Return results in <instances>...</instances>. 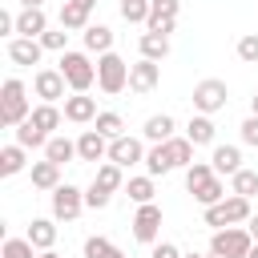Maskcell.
Instances as JSON below:
<instances>
[{"instance_id":"obj_3","label":"cell","mask_w":258,"mask_h":258,"mask_svg":"<svg viewBox=\"0 0 258 258\" xmlns=\"http://www.w3.org/2000/svg\"><path fill=\"white\" fill-rule=\"evenodd\" d=\"M93 52H77V48H64L60 52V73H64V81H69V89L73 93H89L93 85H97V64L89 60Z\"/></svg>"},{"instance_id":"obj_21","label":"cell","mask_w":258,"mask_h":258,"mask_svg":"<svg viewBox=\"0 0 258 258\" xmlns=\"http://www.w3.org/2000/svg\"><path fill=\"white\" fill-rule=\"evenodd\" d=\"M210 161H214V169H218L222 177H234V173L242 169V149H238V145H214Z\"/></svg>"},{"instance_id":"obj_49","label":"cell","mask_w":258,"mask_h":258,"mask_svg":"<svg viewBox=\"0 0 258 258\" xmlns=\"http://www.w3.org/2000/svg\"><path fill=\"white\" fill-rule=\"evenodd\" d=\"M250 113H254V117H258V93H254V97H250Z\"/></svg>"},{"instance_id":"obj_19","label":"cell","mask_w":258,"mask_h":258,"mask_svg":"<svg viewBox=\"0 0 258 258\" xmlns=\"http://www.w3.org/2000/svg\"><path fill=\"white\" fill-rule=\"evenodd\" d=\"M173 129H177V121H173L169 113H153V117L145 121L141 137H145L149 145H161V141H169V137H173Z\"/></svg>"},{"instance_id":"obj_34","label":"cell","mask_w":258,"mask_h":258,"mask_svg":"<svg viewBox=\"0 0 258 258\" xmlns=\"http://www.w3.org/2000/svg\"><path fill=\"white\" fill-rule=\"evenodd\" d=\"M85 258H125V250H117L109 238L93 234V238H85Z\"/></svg>"},{"instance_id":"obj_1","label":"cell","mask_w":258,"mask_h":258,"mask_svg":"<svg viewBox=\"0 0 258 258\" xmlns=\"http://www.w3.org/2000/svg\"><path fill=\"white\" fill-rule=\"evenodd\" d=\"M28 113H32V105H28L24 81H20V77H8V81L0 85V125H4V129H16L20 121H28Z\"/></svg>"},{"instance_id":"obj_16","label":"cell","mask_w":258,"mask_h":258,"mask_svg":"<svg viewBox=\"0 0 258 258\" xmlns=\"http://www.w3.org/2000/svg\"><path fill=\"white\" fill-rule=\"evenodd\" d=\"M48 32V16H44V8H20L16 12V36H32V40H40Z\"/></svg>"},{"instance_id":"obj_47","label":"cell","mask_w":258,"mask_h":258,"mask_svg":"<svg viewBox=\"0 0 258 258\" xmlns=\"http://www.w3.org/2000/svg\"><path fill=\"white\" fill-rule=\"evenodd\" d=\"M20 8H44V0H16Z\"/></svg>"},{"instance_id":"obj_24","label":"cell","mask_w":258,"mask_h":258,"mask_svg":"<svg viewBox=\"0 0 258 258\" xmlns=\"http://www.w3.org/2000/svg\"><path fill=\"white\" fill-rule=\"evenodd\" d=\"M28 117H32V125H36V129H44V133L52 137V129H60V121H64V109H56L52 101H40Z\"/></svg>"},{"instance_id":"obj_22","label":"cell","mask_w":258,"mask_h":258,"mask_svg":"<svg viewBox=\"0 0 258 258\" xmlns=\"http://www.w3.org/2000/svg\"><path fill=\"white\" fill-rule=\"evenodd\" d=\"M81 40H85V52H113V28L109 24H89L85 32H81Z\"/></svg>"},{"instance_id":"obj_4","label":"cell","mask_w":258,"mask_h":258,"mask_svg":"<svg viewBox=\"0 0 258 258\" xmlns=\"http://www.w3.org/2000/svg\"><path fill=\"white\" fill-rule=\"evenodd\" d=\"M97 89L109 93V97H117V93L129 89V64L117 52H101L97 56Z\"/></svg>"},{"instance_id":"obj_52","label":"cell","mask_w":258,"mask_h":258,"mask_svg":"<svg viewBox=\"0 0 258 258\" xmlns=\"http://www.w3.org/2000/svg\"><path fill=\"white\" fill-rule=\"evenodd\" d=\"M206 258H226V254H214V250H210V254H206Z\"/></svg>"},{"instance_id":"obj_2","label":"cell","mask_w":258,"mask_h":258,"mask_svg":"<svg viewBox=\"0 0 258 258\" xmlns=\"http://www.w3.org/2000/svg\"><path fill=\"white\" fill-rule=\"evenodd\" d=\"M250 198H242V194H226L222 202H214V206H202V222L206 226H214V230H222V226H242V222H250Z\"/></svg>"},{"instance_id":"obj_14","label":"cell","mask_w":258,"mask_h":258,"mask_svg":"<svg viewBox=\"0 0 258 258\" xmlns=\"http://www.w3.org/2000/svg\"><path fill=\"white\" fill-rule=\"evenodd\" d=\"M64 121H73V125H93V121H97V97H89V93L64 97Z\"/></svg>"},{"instance_id":"obj_18","label":"cell","mask_w":258,"mask_h":258,"mask_svg":"<svg viewBox=\"0 0 258 258\" xmlns=\"http://www.w3.org/2000/svg\"><path fill=\"white\" fill-rule=\"evenodd\" d=\"M24 238H28L36 250H52V246H56V218H32Z\"/></svg>"},{"instance_id":"obj_8","label":"cell","mask_w":258,"mask_h":258,"mask_svg":"<svg viewBox=\"0 0 258 258\" xmlns=\"http://www.w3.org/2000/svg\"><path fill=\"white\" fill-rule=\"evenodd\" d=\"M105 161H117L121 169H129V165H145V137H129V133L113 137Z\"/></svg>"},{"instance_id":"obj_50","label":"cell","mask_w":258,"mask_h":258,"mask_svg":"<svg viewBox=\"0 0 258 258\" xmlns=\"http://www.w3.org/2000/svg\"><path fill=\"white\" fill-rule=\"evenodd\" d=\"M40 258H64V254H56V250H40Z\"/></svg>"},{"instance_id":"obj_37","label":"cell","mask_w":258,"mask_h":258,"mask_svg":"<svg viewBox=\"0 0 258 258\" xmlns=\"http://www.w3.org/2000/svg\"><path fill=\"white\" fill-rule=\"evenodd\" d=\"M230 194H242V198H254V194H258V173L242 165V169H238V173L230 177Z\"/></svg>"},{"instance_id":"obj_39","label":"cell","mask_w":258,"mask_h":258,"mask_svg":"<svg viewBox=\"0 0 258 258\" xmlns=\"http://www.w3.org/2000/svg\"><path fill=\"white\" fill-rule=\"evenodd\" d=\"M117 12H121V20H129V24H145V20H149V0H121Z\"/></svg>"},{"instance_id":"obj_5","label":"cell","mask_w":258,"mask_h":258,"mask_svg":"<svg viewBox=\"0 0 258 258\" xmlns=\"http://www.w3.org/2000/svg\"><path fill=\"white\" fill-rule=\"evenodd\" d=\"M250 246H254V238H250L246 226H222V230L210 234V250L214 254H226V258H246Z\"/></svg>"},{"instance_id":"obj_13","label":"cell","mask_w":258,"mask_h":258,"mask_svg":"<svg viewBox=\"0 0 258 258\" xmlns=\"http://www.w3.org/2000/svg\"><path fill=\"white\" fill-rule=\"evenodd\" d=\"M157 81H161V60L141 56L137 64H129V89H133V93H153Z\"/></svg>"},{"instance_id":"obj_15","label":"cell","mask_w":258,"mask_h":258,"mask_svg":"<svg viewBox=\"0 0 258 258\" xmlns=\"http://www.w3.org/2000/svg\"><path fill=\"white\" fill-rule=\"evenodd\" d=\"M77 157H81V161H97V165H101V161L109 157V137H105V133H97V129H85V133L77 137Z\"/></svg>"},{"instance_id":"obj_29","label":"cell","mask_w":258,"mask_h":258,"mask_svg":"<svg viewBox=\"0 0 258 258\" xmlns=\"http://www.w3.org/2000/svg\"><path fill=\"white\" fill-rule=\"evenodd\" d=\"M44 157H48V161H56V165H64V161H73V157H77V141H69L64 133H52V137H48V145H44Z\"/></svg>"},{"instance_id":"obj_26","label":"cell","mask_w":258,"mask_h":258,"mask_svg":"<svg viewBox=\"0 0 258 258\" xmlns=\"http://www.w3.org/2000/svg\"><path fill=\"white\" fill-rule=\"evenodd\" d=\"M125 194H129V202L145 206V202H153V198H157V181H153L149 173H137V177H129V181H125Z\"/></svg>"},{"instance_id":"obj_25","label":"cell","mask_w":258,"mask_h":258,"mask_svg":"<svg viewBox=\"0 0 258 258\" xmlns=\"http://www.w3.org/2000/svg\"><path fill=\"white\" fill-rule=\"evenodd\" d=\"M169 169H177V165H173L165 141H161V145H149V149H145V173H149V177H165Z\"/></svg>"},{"instance_id":"obj_41","label":"cell","mask_w":258,"mask_h":258,"mask_svg":"<svg viewBox=\"0 0 258 258\" xmlns=\"http://www.w3.org/2000/svg\"><path fill=\"white\" fill-rule=\"evenodd\" d=\"M109 202H113V194H109L105 185H97V181H89V189H85V206H89V210H105Z\"/></svg>"},{"instance_id":"obj_23","label":"cell","mask_w":258,"mask_h":258,"mask_svg":"<svg viewBox=\"0 0 258 258\" xmlns=\"http://www.w3.org/2000/svg\"><path fill=\"white\" fill-rule=\"evenodd\" d=\"M28 173H32V185H36V189H48V194H52V189L60 185V165L48 161V157H44V161H32Z\"/></svg>"},{"instance_id":"obj_43","label":"cell","mask_w":258,"mask_h":258,"mask_svg":"<svg viewBox=\"0 0 258 258\" xmlns=\"http://www.w3.org/2000/svg\"><path fill=\"white\" fill-rule=\"evenodd\" d=\"M238 137H242V145H254V149H258V117H254V113L238 125Z\"/></svg>"},{"instance_id":"obj_40","label":"cell","mask_w":258,"mask_h":258,"mask_svg":"<svg viewBox=\"0 0 258 258\" xmlns=\"http://www.w3.org/2000/svg\"><path fill=\"white\" fill-rule=\"evenodd\" d=\"M234 52H238L242 64H258V32H242L238 44H234Z\"/></svg>"},{"instance_id":"obj_7","label":"cell","mask_w":258,"mask_h":258,"mask_svg":"<svg viewBox=\"0 0 258 258\" xmlns=\"http://www.w3.org/2000/svg\"><path fill=\"white\" fill-rule=\"evenodd\" d=\"M85 210H89V206H85V189H77V185H69V181H60V185L52 189V218H56V222H77Z\"/></svg>"},{"instance_id":"obj_9","label":"cell","mask_w":258,"mask_h":258,"mask_svg":"<svg viewBox=\"0 0 258 258\" xmlns=\"http://www.w3.org/2000/svg\"><path fill=\"white\" fill-rule=\"evenodd\" d=\"M133 238L137 242H145V246H153L157 238H161V206L157 202H145V206H137V214H133Z\"/></svg>"},{"instance_id":"obj_12","label":"cell","mask_w":258,"mask_h":258,"mask_svg":"<svg viewBox=\"0 0 258 258\" xmlns=\"http://www.w3.org/2000/svg\"><path fill=\"white\" fill-rule=\"evenodd\" d=\"M40 56H44V44H40V40H32V36H12V40H8V60H12L16 69L40 64Z\"/></svg>"},{"instance_id":"obj_33","label":"cell","mask_w":258,"mask_h":258,"mask_svg":"<svg viewBox=\"0 0 258 258\" xmlns=\"http://www.w3.org/2000/svg\"><path fill=\"white\" fill-rule=\"evenodd\" d=\"M194 198H198V206H214V202H222V198H226V181H222V173H214L206 185H198Z\"/></svg>"},{"instance_id":"obj_28","label":"cell","mask_w":258,"mask_h":258,"mask_svg":"<svg viewBox=\"0 0 258 258\" xmlns=\"http://www.w3.org/2000/svg\"><path fill=\"white\" fill-rule=\"evenodd\" d=\"M137 48H141V56H149V60H165L169 56V36H161V32H141V40H137Z\"/></svg>"},{"instance_id":"obj_10","label":"cell","mask_w":258,"mask_h":258,"mask_svg":"<svg viewBox=\"0 0 258 258\" xmlns=\"http://www.w3.org/2000/svg\"><path fill=\"white\" fill-rule=\"evenodd\" d=\"M177 12H181V0H149V20H145V28L169 36V32L177 28Z\"/></svg>"},{"instance_id":"obj_32","label":"cell","mask_w":258,"mask_h":258,"mask_svg":"<svg viewBox=\"0 0 258 258\" xmlns=\"http://www.w3.org/2000/svg\"><path fill=\"white\" fill-rule=\"evenodd\" d=\"M16 141H20L24 149H44V145H48V133H44V129H36V125H32V117H28V121H20V125H16Z\"/></svg>"},{"instance_id":"obj_48","label":"cell","mask_w":258,"mask_h":258,"mask_svg":"<svg viewBox=\"0 0 258 258\" xmlns=\"http://www.w3.org/2000/svg\"><path fill=\"white\" fill-rule=\"evenodd\" d=\"M73 4H81L85 12H93V8H97V0H73Z\"/></svg>"},{"instance_id":"obj_44","label":"cell","mask_w":258,"mask_h":258,"mask_svg":"<svg viewBox=\"0 0 258 258\" xmlns=\"http://www.w3.org/2000/svg\"><path fill=\"white\" fill-rule=\"evenodd\" d=\"M149 258H181V250H177V242H165V238H157Z\"/></svg>"},{"instance_id":"obj_6","label":"cell","mask_w":258,"mask_h":258,"mask_svg":"<svg viewBox=\"0 0 258 258\" xmlns=\"http://www.w3.org/2000/svg\"><path fill=\"white\" fill-rule=\"evenodd\" d=\"M194 113H218V109H226V101H230V89H226V81H218V77H206V81H198L194 85Z\"/></svg>"},{"instance_id":"obj_35","label":"cell","mask_w":258,"mask_h":258,"mask_svg":"<svg viewBox=\"0 0 258 258\" xmlns=\"http://www.w3.org/2000/svg\"><path fill=\"white\" fill-rule=\"evenodd\" d=\"M93 129H97V133H105V137L113 141V137H121V133H125V121H121V113H113V109H105V113H97V121H93Z\"/></svg>"},{"instance_id":"obj_42","label":"cell","mask_w":258,"mask_h":258,"mask_svg":"<svg viewBox=\"0 0 258 258\" xmlns=\"http://www.w3.org/2000/svg\"><path fill=\"white\" fill-rule=\"evenodd\" d=\"M40 44H44V52H64V44H69V28H48V32L40 36Z\"/></svg>"},{"instance_id":"obj_53","label":"cell","mask_w":258,"mask_h":258,"mask_svg":"<svg viewBox=\"0 0 258 258\" xmlns=\"http://www.w3.org/2000/svg\"><path fill=\"white\" fill-rule=\"evenodd\" d=\"M181 258H206V254H181Z\"/></svg>"},{"instance_id":"obj_45","label":"cell","mask_w":258,"mask_h":258,"mask_svg":"<svg viewBox=\"0 0 258 258\" xmlns=\"http://www.w3.org/2000/svg\"><path fill=\"white\" fill-rule=\"evenodd\" d=\"M0 36H8V40L16 36V16L12 12H0Z\"/></svg>"},{"instance_id":"obj_11","label":"cell","mask_w":258,"mask_h":258,"mask_svg":"<svg viewBox=\"0 0 258 258\" xmlns=\"http://www.w3.org/2000/svg\"><path fill=\"white\" fill-rule=\"evenodd\" d=\"M64 89H69V81H64V73L60 69H36V77H32V93L40 97V101H64Z\"/></svg>"},{"instance_id":"obj_20","label":"cell","mask_w":258,"mask_h":258,"mask_svg":"<svg viewBox=\"0 0 258 258\" xmlns=\"http://www.w3.org/2000/svg\"><path fill=\"white\" fill-rule=\"evenodd\" d=\"M185 137H189L194 145H214V137H218L214 117H210V113H194V117H189V125H185Z\"/></svg>"},{"instance_id":"obj_36","label":"cell","mask_w":258,"mask_h":258,"mask_svg":"<svg viewBox=\"0 0 258 258\" xmlns=\"http://www.w3.org/2000/svg\"><path fill=\"white\" fill-rule=\"evenodd\" d=\"M214 173H218V169H214V161H194V165H185V189L194 194V189H198V185H206Z\"/></svg>"},{"instance_id":"obj_27","label":"cell","mask_w":258,"mask_h":258,"mask_svg":"<svg viewBox=\"0 0 258 258\" xmlns=\"http://www.w3.org/2000/svg\"><path fill=\"white\" fill-rule=\"evenodd\" d=\"M93 12H85L81 4H73V0H64L60 4V28H69V32H85L93 20H89Z\"/></svg>"},{"instance_id":"obj_46","label":"cell","mask_w":258,"mask_h":258,"mask_svg":"<svg viewBox=\"0 0 258 258\" xmlns=\"http://www.w3.org/2000/svg\"><path fill=\"white\" fill-rule=\"evenodd\" d=\"M246 230H250V238L258 242V214H250V222H246Z\"/></svg>"},{"instance_id":"obj_31","label":"cell","mask_w":258,"mask_h":258,"mask_svg":"<svg viewBox=\"0 0 258 258\" xmlns=\"http://www.w3.org/2000/svg\"><path fill=\"white\" fill-rule=\"evenodd\" d=\"M165 149H169V157H173V165H177V169L194 165V149H198V145H194L189 137H177V133H173V137L165 141Z\"/></svg>"},{"instance_id":"obj_17","label":"cell","mask_w":258,"mask_h":258,"mask_svg":"<svg viewBox=\"0 0 258 258\" xmlns=\"http://www.w3.org/2000/svg\"><path fill=\"white\" fill-rule=\"evenodd\" d=\"M24 169H28V149H24L20 141L4 145V149H0V177H16V173H24Z\"/></svg>"},{"instance_id":"obj_38","label":"cell","mask_w":258,"mask_h":258,"mask_svg":"<svg viewBox=\"0 0 258 258\" xmlns=\"http://www.w3.org/2000/svg\"><path fill=\"white\" fill-rule=\"evenodd\" d=\"M0 258H40V250H36L28 238H4Z\"/></svg>"},{"instance_id":"obj_51","label":"cell","mask_w":258,"mask_h":258,"mask_svg":"<svg viewBox=\"0 0 258 258\" xmlns=\"http://www.w3.org/2000/svg\"><path fill=\"white\" fill-rule=\"evenodd\" d=\"M246 258H258V242H254V246H250V254H246Z\"/></svg>"},{"instance_id":"obj_30","label":"cell","mask_w":258,"mask_h":258,"mask_svg":"<svg viewBox=\"0 0 258 258\" xmlns=\"http://www.w3.org/2000/svg\"><path fill=\"white\" fill-rule=\"evenodd\" d=\"M93 181H97V185H105L109 194H117V189H125V169H121L117 161H101V165H97V173H93Z\"/></svg>"}]
</instances>
